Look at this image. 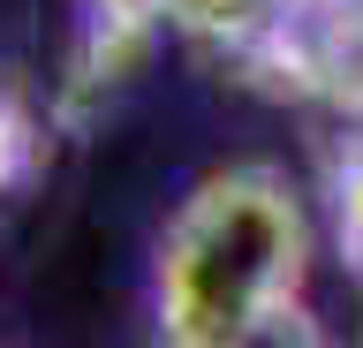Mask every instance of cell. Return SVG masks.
Instances as JSON below:
<instances>
[{"instance_id": "cell-1", "label": "cell", "mask_w": 363, "mask_h": 348, "mask_svg": "<svg viewBox=\"0 0 363 348\" xmlns=\"http://www.w3.org/2000/svg\"><path fill=\"white\" fill-rule=\"evenodd\" d=\"M303 288V212L272 174L242 167L189 197L167 235L159 310L174 341H257Z\"/></svg>"}, {"instance_id": "cell-2", "label": "cell", "mask_w": 363, "mask_h": 348, "mask_svg": "<svg viewBox=\"0 0 363 348\" xmlns=\"http://www.w3.org/2000/svg\"><path fill=\"white\" fill-rule=\"evenodd\" d=\"M113 23H159V16H174L189 30H242L257 16H272V0H106Z\"/></svg>"}]
</instances>
